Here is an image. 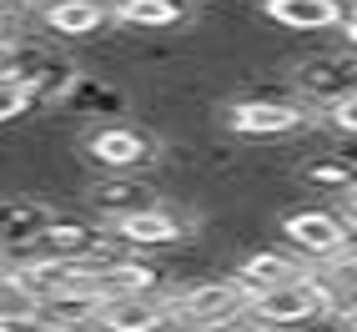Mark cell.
<instances>
[{"label":"cell","instance_id":"15","mask_svg":"<svg viewBox=\"0 0 357 332\" xmlns=\"http://www.w3.org/2000/svg\"><path fill=\"white\" fill-rule=\"evenodd\" d=\"M36 292L20 282L15 272H6L0 277V322H20V317H36Z\"/></svg>","mask_w":357,"mask_h":332},{"label":"cell","instance_id":"3","mask_svg":"<svg viewBox=\"0 0 357 332\" xmlns=\"http://www.w3.org/2000/svg\"><path fill=\"white\" fill-rule=\"evenodd\" d=\"M111 242L121 247V252H136V257H156V252H181V247H192L197 236H202V222L192 217V211H181L176 202H146V206H136L126 211L121 222H111Z\"/></svg>","mask_w":357,"mask_h":332},{"label":"cell","instance_id":"19","mask_svg":"<svg viewBox=\"0 0 357 332\" xmlns=\"http://www.w3.org/2000/svg\"><path fill=\"white\" fill-rule=\"evenodd\" d=\"M0 332H61V327H51L45 317H20V322H0Z\"/></svg>","mask_w":357,"mask_h":332},{"label":"cell","instance_id":"4","mask_svg":"<svg viewBox=\"0 0 357 332\" xmlns=\"http://www.w3.org/2000/svg\"><path fill=\"white\" fill-rule=\"evenodd\" d=\"M166 297H172V327L176 332H217V327H231V322L247 317V292L227 272L192 277L181 287H172Z\"/></svg>","mask_w":357,"mask_h":332},{"label":"cell","instance_id":"22","mask_svg":"<svg viewBox=\"0 0 357 332\" xmlns=\"http://www.w3.org/2000/svg\"><path fill=\"white\" fill-rule=\"evenodd\" d=\"M217 332H267V327H257V322H247V317H242V322H231V327H217Z\"/></svg>","mask_w":357,"mask_h":332},{"label":"cell","instance_id":"12","mask_svg":"<svg viewBox=\"0 0 357 332\" xmlns=\"http://www.w3.org/2000/svg\"><path fill=\"white\" fill-rule=\"evenodd\" d=\"M96 332H176L172 327V297L166 292L111 297L96 312Z\"/></svg>","mask_w":357,"mask_h":332},{"label":"cell","instance_id":"20","mask_svg":"<svg viewBox=\"0 0 357 332\" xmlns=\"http://www.w3.org/2000/svg\"><path fill=\"white\" fill-rule=\"evenodd\" d=\"M342 40H347V51L357 56V10L347 15V26H342Z\"/></svg>","mask_w":357,"mask_h":332},{"label":"cell","instance_id":"16","mask_svg":"<svg viewBox=\"0 0 357 332\" xmlns=\"http://www.w3.org/2000/svg\"><path fill=\"white\" fill-rule=\"evenodd\" d=\"M302 176L312 181V186H322V192H342V197L357 186V172H352L342 156H332V161H307V166H302Z\"/></svg>","mask_w":357,"mask_h":332},{"label":"cell","instance_id":"14","mask_svg":"<svg viewBox=\"0 0 357 332\" xmlns=\"http://www.w3.org/2000/svg\"><path fill=\"white\" fill-rule=\"evenodd\" d=\"M312 282H317V292H322V302H327L332 317L357 312V242L342 247L337 257H327V262H317L312 267Z\"/></svg>","mask_w":357,"mask_h":332},{"label":"cell","instance_id":"13","mask_svg":"<svg viewBox=\"0 0 357 332\" xmlns=\"http://www.w3.org/2000/svg\"><path fill=\"white\" fill-rule=\"evenodd\" d=\"M51 217H56V206L40 202V197H31V192L0 197V257L10 262L15 252H26L36 236L51 227Z\"/></svg>","mask_w":357,"mask_h":332},{"label":"cell","instance_id":"11","mask_svg":"<svg viewBox=\"0 0 357 332\" xmlns=\"http://www.w3.org/2000/svg\"><path fill=\"white\" fill-rule=\"evenodd\" d=\"M357 6L352 0H261V20L287 36H327L342 31L347 15Z\"/></svg>","mask_w":357,"mask_h":332},{"label":"cell","instance_id":"2","mask_svg":"<svg viewBox=\"0 0 357 332\" xmlns=\"http://www.w3.org/2000/svg\"><path fill=\"white\" fill-rule=\"evenodd\" d=\"M81 156L91 172L101 176H146L161 166V141L141 126V121H106V126H86L81 131Z\"/></svg>","mask_w":357,"mask_h":332},{"label":"cell","instance_id":"8","mask_svg":"<svg viewBox=\"0 0 357 332\" xmlns=\"http://www.w3.org/2000/svg\"><path fill=\"white\" fill-rule=\"evenodd\" d=\"M352 86H357V56L352 51H317V56H302L292 66V96L307 101L317 116L337 96H347Z\"/></svg>","mask_w":357,"mask_h":332},{"label":"cell","instance_id":"25","mask_svg":"<svg viewBox=\"0 0 357 332\" xmlns=\"http://www.w3.org/2000/svg\"><path fill=\"white\" fill-rule=\"evenodd\" d=\"M0 70H6V45H0Z\"/></svg>","mask_w":357,"mask_h":332},{"label":"cell","instance_id":"23","mask_svg":"<svg viewBox=\"0 0 357 332\" xmlns=\"http://www.w3.org/2000/svg\"><path fill=\"white\" fill-rule=\"evenodd\" d=\"M20 26H26V20H20ZM10 31H15V20H6V15H0V45L10 40Z\"/></svg>","mask_w":357,"mask_h":332},{"label":"cell","instance_id":"5","mask_svg":"<svg viewBox=\"0 0 357 332\" xmlns=\"http://www.w3.org/2000/svg\"><path fill=\"white\" fill-rule=\"evenodd\" d=\"M277 236L292 257H302L307 267H317V262H327V257H337L342 247L357 242V227L332 206H292V211L277 217Z\"/></svg>","mask_w":357,"mask_h":332},{"label":"cell","instance_id":"1","mask_svg":"<svg viewBox=\"0 0 357 332\" xmlns=\"http://www.w3.org/2000/svg\"><path fill=\"white\" fill-rule=\"evenodd\" d=\"M317 121V111L297 101L292 91H247V96H231L217 111V126L236 141H287L302 136Z\"/></svg>","mask_w":357,"mask_h":332},{"label":"cell","instance_id":"10","mask_svg":"<svg viewBox=\"0 0 357 332\" xmlns=\"http://www.w3.org/2000/svg\"><path fill=\"white\" fill-rule=\"evenodd\" d=\"M307 272H312V267H307L302 257H292L282 242L247 247V252L227 267V277H231L247 297H261V292H272V287H287V282H297V277H307Z\"/></svg>","mask_w":357,"mask_h":332},{"label":"cell","instance_id":"17","mask_svg":"<svg viewBox=\"0 0 357 332\" xmlns=\"http://www.w3.org/2000/svg\"><path fill=\"white\" fill-rule=\"evenodd\" d=\"M36 111L31 101V91L20 86L10 70H0V126H15V121H26V116Z\"/></svg>","mask_w":357,"mask_h":332},{"label":"cell","instance_id":"9","mask_svg":"<svg viewBox=\"0 0 357 332\" xmlns=\"http://www.w3.org/2000/svg\"><path fill=\"white\" fill-rule=\"evenodd\" d=\"M111 26L141 40H176L197 26L192 0H111Z\"/></svg>","mask_w":357,"mask_h":332},{"label":"cell","instance_id":"24","mask_svg":"<svg viewBox=\"0 0 357 332\" xmlns=\"http://www.w3.org/2000/svg\"><path fill=\"white\" fill-rule=\"evenodd\" d=\"M342 322V332H357V312H347V317H337Z\"/></svg>","mask_w":357,"mask_h":332},{"label":"cell","instance_id":"26","mask_svg":"<svg viewBox=\"0 0 357 332\" xmlns=\"http://www.w3.org/2000/svg\"><path fill=\"white\" fill-rule=\"evenodd\" d=\"M6 272H10V267H6V257H0V277H6Z\"/></svg>","mask_w":357,"mask_h":332},{"label":"cell","instance_id":"6","mask_svg":"<svg viewBox=\"0 0 357 332\" xmlns=\"http://www.w3.org/2000/svg\"><path fill=\"white\" fill-rule=\"evenodd\" d=\"M327 302L317 292V282L312 272L287 282V287H272V292H261V297H247V322L257 327H267V332H302V327H317L327 322Z\"/></svg>","mask_w":357,"mask_h":332},{"label":"cell","instance_id":"21","mask_svg":"<svg viewBox=\"0 0 357 332\" xmlns=\"http://www.w3.org/2000/svg\"><path fill=\"white\" fill-rule=\"evenodd\" d=\"M342 217H347V222H352V227H357V186H352V192H347V197H342Z\"/></svg>","mask_w":357,"mask_h":332},{"label":"cell","instance_id":"7","mask_svg":"<svg viewBox=\"0 0 357 332\" xmlns=\"http://www.w3.org/2000/svg\"><path fill=\"white\" fill-rule=\"evenodd\" d=\"M31 26L56 45H91L111 36V0H40Z\"/></svg>","mask_w":357,"mask_h":332},{"label":"cell","instance_id":"18","mask_svg":"<svg viewBox=\"0 0 357 332\" xmlns=\"http://www.w3.org/2000/svg\"><path fill=\"white\" fill-rule=\"evenodd\" d=\"M317 121H327L332 131H337V136H347V141H357V86L347 91V96H337V101H332L322 116H317Z\"/></svg>","mask_w":357,"mask_h":332}]
</instances>
